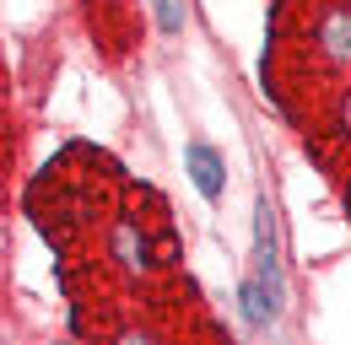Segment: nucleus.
<instances>
[{
    "label": "nucleus",
    "instance_id": "f257e3e1",
    "mask_svg": "<svg viewBox=\"0 0 351 345\" xmlns=\"http://www.w3.org/2000/svg\"><path fill=\"white\" fill-rule=\"evenodd\" d=\"M254 281L287 307V281H281V238H276V211L270 200L254 205Z\"/></svg>",
    "mask_w": 351,
    "mask_h": 345
},
{
    "label": "nucleus",
    "instance_id": "f03ea898",
    "mask_svg": "<svg viewBox=\"0 0 351 345\" xmlns=\"http://www.w3.org/2000/svg\"><path fill=\"white\" fill-rule=\"evenodd\" d=\"M108 254H114V264H119L125 275H146V270H152V248H146V238H141L135 221H119V227H114Z\"/></svg>",
    "mask_w": 351,
    "mask_h": 345
},
{
    "label": "nucleus",
    "instance_id": "7ed1b4c3",
    "mask_svg": "<svg viewBox=\"0 0 351 345\" xmlns=\"http://www.w3.org/2000/svg\"><path fill=\"white\" fill-rule=\"evenodd\" d=\"M238 313H243V324H249V329H270V324H276L287 307L270 297L254 275H243V286H238Z\"/></svg>",
    "mask_w": 351,
    "mask_h": 345
},
{
    "label": "nucleus",
    "instance_id": "20e7f679",
    "mask_svg": "<svg viewBox=\"0 0 351 345\" xmlns=\"http://www.w3.org/2000/svg\"><path fill=\"white\" fill-rule=\"evenodd\" d=\"M319 49H324L335 65H351V11L346 5H335V11L319 16Z\"/></svg>",
    "mask_w": 351,
    "mask_h": 345
},
{
    "label": "nucleus",
    "instance_id": "39448f33",
    "mask_svg": "<svg viewBox=\"0 0 351 345\" xmlns=\"http://www.w3.org/2000/svg\"><path fill=\"white\" fill-rule=\"evenodd\" d=\"M184 157H189V178H195V189H200L206 200H217V194H221V157L206 146V140H189Z\"/></svg>",
    "mask_w": 351,
    "mask_h": 345
},
{
    "label": "nucleus",
    "instance_id": "423d86ee",
    "mask_svg": "<svg viewBox=\"0 0 351 345\" xmlns=\"http://www.w3.org/2000/svg\"><path fill=\"white\" fill-rule=\"evenodd\" d=\"M152 16L162 33H184V0H152Z\"/></svg>",
    "mask_w": 351,
    "mask_h": 345
},
{
    "label": "nucleus",
    "instance_id": "0eeeda50",
    "mask_svg": "<svg viewBox=\"0 0 351 345\" xmlns=\"http://www.w3.org/2000/svg\"><path fill=\"white\" fill-rule=\"evenodd\" d=\"M341 119H346V129H351V92H346V108H341Z\"/></svg>",
    "mask_w": 351,
    "mask_h": 345
}]
</instances>
